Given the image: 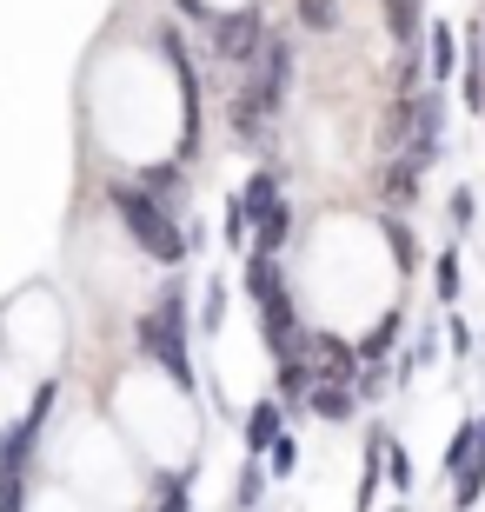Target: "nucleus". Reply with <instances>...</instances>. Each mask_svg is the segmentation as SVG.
<instances>
[{"label":"nucleus","mask_w":485,"mask_h":512,"mask_svg":"<svg viewBox=\"0 0 485 512\" xmlns=\"http://www.w3.org/2000/svg\"><path fill=\"white\" fill-rule=\"evenodd\" d=\"M107 207H113V220L127 227V240H133L140 253H147V260H160V266H180V260L193 253L187 227H180V220H173V213L160 207V200H153L147 187H127V180H120V187L107 193Z\"/></svg>","instance_id":"1"},{"label":"nucleus","mask_w":485,"mask_h":512,"mask_svg":"<svg viewBox=\"0 0 485 512\" xmlns=\"http://www.w3.org/2000/svg\"><path fill=\"white\" fill-rule=\"evenodd\" d=\"M140 353H147L160 373H167L180 393H193V346H187V286L167 280V300L153 306V313H140Z\"/></svg>","instance_id":"2"},{"label":"nucleus","mask_w":485,"mask_h":512,"mask_svg":"<svg viewBox=\"0 0 485 512\" xmlns=\"http://www.w3.org/2000/svg\"><path fill=\"white\" fill-rule=\"evenodd\" d=\"M280 100H286V80H273L266 67H253L246 87L233 94V107H226V127L240 133L246 147H266V127H273V114H280Z\"/></svg>","instance_id":"3"},{"label":"nucleus","mask_w":485,"mask_h":512,"mask_svg":"<svg viewBox=\"0 0 485 512\" xmlns=\"http://www.w3.org/2000/svg\"><path fill=\"white\" fill-rule=\"evenodd\" d=\"M206 34H213V54H220V60L253 67L260 47H266V20H260V7H240V14H213V20H206Z\"/></svg>","instance_id":"4"},{"label":"nucleus","mask_w":485,"mask_h":512,"mask_svg":"<svg viewBox=\"0 0 485 512\" xmlns=\"http://www.w3.org/2000/svg\"><path fill=\"white\" fill-rule=\"evenodd\" d=\"M439 147H446V94L432 87V94L412 100V133H406V153H399V160H406L412 173H426L432 160H439Z\"/></svg>","instance_id":"5"},{"label":"nucleus","mask_w":485,"mask_h":512,"mask_svg":"<svg viewBox=\"0 0 485 512\" xmlns=\"http://www.w3.org/2000/svg\"><path fill=\"white\" fill-rule=\"evenodd\" d=\"M160 47H167V67L180 74V160H193V147H200V80H193L180 27H160Z\"/></svg>","instance_id":"6"},{"label":"nucleus","mask_w":485,"mask_h":512,"mask_svg":"<svg viewBox=\"0 0 485 512\" xmlns=\"http://www.w3.org/2000/svg\"><path fill=\"white\" fill-rule=\"evenodd\" d=\"M306 366H313V386H353L359 346L339 340V333H313V340H306Z\"/></svg>","instance_id":"7"},{"label":"nucleus","mask_w":485,"mask_h":512,"mask_svg":"<svg viewBox=\"0 0 485 512\" xmlns=\"http://www.w3.org/2000/svg\"><path fill=\"white\" fill-rule=\"evenodd\" d=\"M280 433H286L280 399H273V393H266V399H253V406H246V453H253V459H266Z\"/></svg>","instance_id":"8"},{"label":"nucleus","mask_w":485,"mask_h":512,"mask_svg":"<svg viewBox=\"0 0 485 512\" xmlns=\"http://www.w3.org/2000/svg\"><path fill=\"white\" fill-rule=\"evenodd\" d=\"M240 200H246V220H253V227H260V220H273V213L286 207V200H280V167H260L240 187Z\"/></svg>","instance_id":"9"},{"label":"nucleus","mask_w":485,"mask_h":512,"mask_svg":"<svg viewBox=\"0 0 485 512\" xmlns=\"http://www.w3.org/2000/svg\"><path fill=\"white\" fill-rule=\"evenodd\" d=\"M140 187L160 200L167 213H180V200H187V160H167V167H147L140 173Z\"/></svg>","instance_id":"10"},{"label":"nucleus","mask_w":485,"mask_h":512,"mask_svg":"<svg viewBox=\"0 0 485 512\" xmlns=\"http://www.w3.org/2000/svg\"><path fill=\"white\" fill-rule=\"evenodd\" d=\"M306 406H313V419H326V426H346L353 406H359V393H353V386H313Z\"/></svg>","instance_id":"11"},{"label":"nucleus","mask_w":485,"mask_h":512,"mask_svg":"<svg viewBox=\"0 0 485 512\" xmlns=\"http://www.w3.org/2000/svg\"><path fill=\"white\" fill-rule=\"evenodd\" d=\"M386 34L406 47V54H419V40H426V27H419V0H386Z\"/></svg>","instance_id":"12"},{"label":"nucleus","mask_w":485,"mask_h":512,"mask_svg":"<svg viewBox=\"0 0 485 512\" xmlns=\"http://www.w3.org/2000/svg\"><path fill=\"white\" fill-rule=\"evenodd\" d=\"M399 326H406V313H399V306H392V313H379V326L359 340V366H386L392 340H399Z\"/></svg>","instance_id":"13"},{"label":"nucleus","mask_w":485,"mask_h":512,"mask_svg":"<svg viewBox=\"0 0 485 512\" xmlns=\"http://www.w3.org/2000/svg\"><path fill=\"white\" fill-rule=\"evenodd\" d=\"M379 233H386V247H392V266L412 273V266H419V240H412V227L399 220V213H379Z\"/></svg>","instance_id":"14"},{"label":"nucleus","mask_w":485,"mask_h":512,"mask_svg":"<svg viewBox=\"0 0 485 512\" xmlns=\"http://www.w3.org/2000/svg\"><path fill=\"white\" fill-rule=\"evenodd\" d=\"M479 499H485V459L472 453L466 466H459V479H452V506H459V512H472Z\"/></svg>","instance_id":"15"},{"label":"nucleus","mask_w":485,"mask_h":512,"mask_svg":"<svg viewBox=\"0 0 485 512\" xmlns=\"http://www.w3.org/2000/svg\"><path fill=\"white\" fill-rule=\"evenodd\" d=\"M452 67H459V34L446 20H432V80H446Z\"/></svg>","instance_id":"16"},{"label":"nucleus","mask_w":485,"mask_h":512,"mask_svg":"<svg viewBox=\"0 0 485 512\" xmlns=\"http://www.w3.org/2000/svg\"><path fill=\"white\" fill-rule=\"evenodd\" d=\"M220 207H226V213H220V227H226V240H233V247L246 253V247H253V220H246V200H240V193H226Z\"/></svg>","instance_id":"17"},{"label":"nucleus","mask_w":485,"mask_h":512,"mask_svg":"<svg viewBox=\"0 0 485 512\" xmlns=\"http://www.w3.org/2000/svg\"><path fill=\"white\" fill-rule=\"evenodd\" d=\"M226 300H233V293H226V280L213 273L206 293H200V326H206V333H220V326H226Z\"/></svg>","instance_id":"18"},{"label":"nucleus","mask_w":485,"mask_h":512,"mask_svg":"<svg viewBox=\"0 0 485 512\" xmlns=\"http://www.w3.org/2000/svg\"><path fill=\"white\" fill-rule=\"evenodd\" d=\"M472 453H479V419H459V433H452V446H446V473H459Z\"/></svg>","instance_id":"19"},{"label":"nucleus","mask_w":485,"mask_h":512,"mask_svg":"<svg viewBox=\"0 0 485 512\" xmlns=\"http://www.w3.org/2000/svg\"><path fill=\"white\" fill-rule=\"evenodd\" d=\"M379 180H386V193L399 200V207H406V200H412V187H419V173H412L406 160H386V167H379Z\"/></svg>","instance_id":"20"},{"label":"nucleus","mask_w":485,"mask_h":512,"mask_svg":"<svg viewBox=\"0 0 485 512\" xmlns=\"http://www.w3.org/2000/svg\"><path fill=\"white\" fill-rule=\"evenodd\" d=\"M333 20H339V0H299V27L306 34H326Z\"/></svg>","instance_id":"21"},{"label":"nucleus","mask_w":485,"mask_h":512,"mask_svg":"<svg viewBox=\"0 0 485 512\" xmlns=\"http://www.w3.org/2000/svg\"><path fill=\"white\" fill-rule=\"evenodd\" d=\"M392 386H399V380H392L386 366H359V373H353V393H359V399H386Z\"/></svg>","instance_id":"22"},{"label":"nucleus","mask_w":485,"mask_h":512,"mask_svg":"<svg viewBox=\"0 0 485 512\" xmlns=\"http://www.w3.org/2000/svg\"><path fill=\"white\" fill-rule=\"evenodd\" d=\"M432 280H439V300H446V306L459 300V253H452V247L432 260Z\"/></svg>","instance_id":"23"},{"label":"nucleus","mask_w":485,"mask_h":512,"mask_svg":"<svg viewBox=\"0 0 485 512\" xmlns=\"http://www.w3.org/2000/svg\"><path fill=\"white\" fill-rule=\"evenodd\" d=\"M446 213H452V227L466 233V227H472V220H479V193H472V187H452V200H446Z\"/></svg>","instance_id":"24"},{"label":"nucleus","mask_w":485,"mask_h":512,"mask_svg":"<svg viewBox=\"0 0 485 512\" xmlns=\"http://www.w3.org/2000/svg\"><path fill=\"white\" fill-rule=\"evenodd\" d=\"M260 493H266V466H260V459H246V473H240V506H253Z\"/></svg>","instance_id":"25"},{"label":"nucleus","mask_w":485,"mask_h":512,"mask_svg":"<svg viewBox=\"0 0 485 512\" xmlns=\"http://www.w3.org/2000/svg\"><path fill=\"white\" fill-rule=\"evenodd\" d=\"M293 466H299V446H293V439H273V479H286V473H293Z\"/></svg>","instance_id":"26"},{"label":"nucleus","mask_w":485,"mask_h":512,"mask_svg":"<svg viewBox=\"0 0 485 512\" xmlns=\"http://www.w3.org/2000/svg\"><path fill=\"white\" fill-rule=\"evenodd\" d=\"M386 479L399 486V493L412 486V466H406V453H399V439H392V453H386Z\"/></svg>","instance_id":"27"},{"label":"nucleus","mask_w":485,"mask_h":512,"mask_svg":"<svg viewBox=\"0 0 485 512\" xmlns=\"http://www.w3.org/2000/svg\"><path fill=\"white\" fill-rule=\"evenodd\" d=\"M446 340H452V353H472V326L452 313V326H446Z\"/></svg>","instance_id":"28"},{"label":"nucleus","mask_w":485,"mask_h":512,"mask_svg":"<svg viewBox=\"0 0 485 512\" xmlns=\"http://www.w3.org/2000/svg\"><path fill=\"white\" fill-rule=\"evenodd\" d=\"M173 7H180L187 20H213V7H206V0H173Z\"/></svg>","instance_id":"29"},{"label":"nucleus","mask_w":485,"mask_h":512,"mask_svg":"<svg viewBox=\"0 0 485 512\" xmlns=\"http://www.w3.org/2000/svg\"><path fill=\"white\" fill-rule=\"evenodd\" d=\"M479 459H485V419H479Z\"/></svg>","instance_id":"30"},{"label":"nucleus","mask_w":485,"mask_h":512,"mask_svg":"<svg viewBox=\"0 0 485 512\" xmlns=\"http://www.w3.org/2000/svg\"><path fill=\"white\" fill-rule=\"evenodd\" d=\"M399 512H406V506H399Z\"/></svg>","instance_id":"31"}]
</instances>
